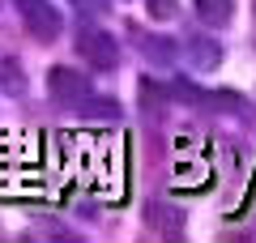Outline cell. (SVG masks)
<instances>
[{
    "label": "cell",
    "mask_w": 256,
    "mask_h": 243,
    "mask_svg": "<svg viewBox=\"0 0 256 243\" xmlns=\"http://www.w3.org/2000/svg\"><path fill=\"white\" fill-rule=\"evenodd\" d=\"M150 222L154 226H162L166 234H180V226H184V209H175V205H150Z\"/></svg>",
    "instance_id": "cell-7"
},
{
    "label": "cell",
    "mask_w": 256,
    "mask_h": 243,
    "mask_svg": "<svg viewBox=\"0 0 256 243\" xmlns=\"http://www.w3.org/2000/svg\"><path fill=\"white\" fill-rule=\"evenodd\" d=\"M73 4H82V9H98V0H73Z\"/></svg>",
    "instance_id": "cell-11"
},
{
    "label": "cell",
    "mask_w": 256,
    "mask_h": 243,
    "mask_svg": "<svg viewBox=\"0 0 256 243\" xmlns=\"http://www.w3.org/2000/svg\"><path fill=\"white\" fill-rule=\"evenodd\" d=\"M175 9H180L175 0H146V13H150L154 22H171V18H175Z\"/></svg>",
    "instance_id": "cell-10"
},
{
    "label": "cell",
    "mask_w": 256,
    "mask_h": 243,
    "mask_svg": "<svg viewBox=\"0 0 256 243\" xmlns=\"http://www.w3.org/2000/svg\"><path fill=\"white\" fill-rule=\"evenodd\" d=\"M18 13H22L26 30L38 38V43H56V38H60L64 18H60V9H56L52 0H18Z\"/></svg>",
    "instance_id": "cell-2"
},
{
    "label": "cell",
    "mask_w": 256,
    "mask_h": 243,
    "mask_svg": "<svg viewBox=\"0 0 256 243\" xmlns=\"http://www.w3.org/2000/svg\"><path fill=\"white\" fill-rule=\"evenodd\" d=\"M47 94H52L60 107H82V102L90 98V81H86L77 68L56 64V68H47Z\"/></svg>",
    "instance_id": "cell-3"
},
{
    "label": "cell",
    "mask_w": 256,
    "mask_h": 243,
    "mask_svg": "<svg viewBox=\"0 0 256 243\" xmlns=\"http://www.w3.org/2000/svg\"><path fill=\"white\" fill-rule=\"evenodd\" d=\"M82 116L90 120V124H102V128H107V124H116V120H120V107H116V102H94V98H86V102H82Z\"/></svg>",
    "instance_id": "cell-8"
},
{
    "label": "cell",
    "mask_w": 256,
    "mask_h": 243,
    "mask_svg": "<svg viewBox=\"0 0 256 243\" xmlns=\"http://www.w3.org/2000/svg\"><path fill=\"white\" fill-rule=\"evenodd\" d=\"M77 52H82V60L90 64V68H98V72L120 68V43L98 26H86L82 34H77Z\"/></svg>",
    "instance_id": "cell-1"
},
{
    "label": "cell",
    "mask_w": 256,
    "mask_h": 243,
    "mask_svg": "<svg viewBox=\"0 0 256 243\" xmlns=\"http://www.w3.org/2000/svg\"><path fill=\"white\" fill-rule=\"evenodd\" d=\"M141 47H146V56L158 60V64L175 60V43H171V38H141Z\"/></svg>",
    "instance_id": "cell-9"
},
{
    "label": "cell",
    "mask_w": 256,
    "mask_h": 243,
    "mask_svg": "<svg viewBox=\"0 0 256 243\" xmlns=\"http://www.w3.org/2000/svg\"><path fill=\"white\" fill-rule=\"evenodd\" d=\"M192 9L205 26H226L230 13H235V0H192Z\"/></svg>",
    "instance_id": "cell-5"
},
{
    "label": "cell",
    "mask_w": 256,
    "mask_h": 243,
    "mask_svg": "<svg viewBox=\"0 0 256 243\" xmlns=\"http://www.w3.org/2000/svg\"><path fill=\"white\" fill-rule=\"evenodd\" d=\"M188 60H192V68H196V72H210V68H218V64H222V47L214 43V38L192 34L188 38Z\"/></svg>",
    "instance_id": "cell-4"
},
{
    "label": "cell",
    "mask_w": 256,
    "mask_h": 243,
    "mask_svg": "<svg viewBox=\"0 0 256 243\" xmlns=\"http://www.w3.org/2000/svg\"><path fill=\"white\" fill-rule=\"evenodd\" d=\"M0 90L13 94V98L26 90V68H22V60H13V56H4V60H0Z\"/></svg>",
    "instance_id": "cell-6"
}]
</instances>
